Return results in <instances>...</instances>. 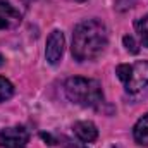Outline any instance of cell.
<instances>
[{"label": "cell", "instance_id": "11", "mask_svg": "<svg viewBox=\"0 0 148 148\" xmlns=\"http://www.w3.org/2000/svg\"><path fill=\"white\" fill-rule=\"evenodd\" d=\"M122 43H124V47H126V50H127L129 53H138V52H140V48H138V43H136L134 36H131V35H126V36L122 38Z\"/></svg>", "mask_w": 148, "mask_h": 148}, {"label": "cell", "instance_id": "5", "mask_svg": "<svg viewBox=\"0 0 148 148\" xmlns=\"http://www.w3.org/2000/svg\"><path fill=\"white\" fill-rule=\"evenodd\" d=\"M64 47H66L64 33L60 29H53L47 38V47H45V57L50 66H57L62 60Z\"/></svg>", "mask_w": 148, "mask_h": 148}, {"label": "cell", "instance_id": "1", "mask_svg": "<svg viewBox=\"0 0 148 148\" xmlns=\"http://www.w3.org/2000/svg\"><path fill=\"white\" fill-rule=\"evenodd\" d=\"M109 45L107 26L100 19H84L73 31L71 53L77 62H88L100 57Z\"/></svg>", "mask_w": 148, "mask_h": 148}, {"label": "cell", "instance_id": "10", "mask_svg": "<svg viewBox=\"0 0 148 148\" xmlns=\"http://www.w3.org/2000/svg\"><path fill=\"white\" fill-rule=\"evenodd\" d=\"M12 97H14V84L5 76H0V102H7Z\"/></svg>", "mask_w": 148, "mask_h": 148}, {"label": "cell", "instance_id": "6", "mask_svg": "<svg viewBox=\"0 0 148 148\" xmlns=\"http://www.w3.org/2000/svg\"><path fill=\"white\" fill-rule=\"evenodd\" d=\"M23 21L21 12L9 2L0 0V31L16 29Z\"/></svg>", "mask_w": 148, "mask_h": 148}, {"label": "cell", "instance_id": "12", "mask_svg": "<svg viewBox=\"0 0 148 148\" xmlns=\"http://www.w3.org/2000/svg\"><path fill=\"white\" fill-rule=\"evenodd\" d=\"M67 148H88V147H84V145H76V143H74V145H69Z\"/></svg>", "mask_w": 148, "mask_h": 148}, {"label": "cell", "instance_id": "7", "mask_svg": "<svg viewBox=\"0 0 148 148\" xmlns=\"http://www.w3.org/2000/svg\"><path fill=\"white\" fill-rule=\"evenodd\" d=\"M76 138L83 143H93L98 138V129L91 121H79L73 126Z\"/></svg>", "mask_w": 148, "mask_h": 148}, {"label": "cell", "instance_id": "13", "mask_svg": "<svg viewBox=\"0 0 148 148\" xmlns=\"http://www.w3.org/2000/svg\"><path fill=\"white\" fill-rule=\"evenodd\" d=\"M2 66H3V57L0 55V67H2Z\"/></svg>", "mask_w": 148, "mask_h": 148}, {"label": "cell", "instance_id": "8", "mask_svg": "<svg viewBox=\"0 0 148 148\" xmlns=\"http://www.w3.org/2000/svg\"><path fill=\"white\" fill-rule=\"evenodd\" d=\"M133 138L138 145L148 147V114L138 119V122L133 127Z\"/></svg>", "mask_w": 148, "mask_h": 148}, {"label": "cell", "instance_id": "4", "mask_svg": "<svg viewBox=\"0 0 148 148\" xmlns=\"http://www.w3.org/2000/svg\"><path fill=\"white\" fill-rule=\"evenodd\" d=\"M29 143V131L26 126L16 124L0 131V148H26Z\"/></svg>", "mask_w": 148, "mask_h": 148}, {"label": "cell", "instance_id": "2", "mask_svg": "<svg viewBox=\"0 0 148 148\" xmlns=\"http://www.w3.org/2000/svg\"><path fill=\"white\" fill-rule=\"evenodd\" d=\"M66 97L79 107L84 109H100L103 105V91L102 84L97 79L74 76L64 83Z\"/></svg>", "mask_w": 148, "mask_h": 148}, {"label": "cell", "instance_id": "3", "mask_svg": "<svg viewBox=\"0 0 148 148\" xmlns=\"http://www.w3.org/2000/svg\"><path fill=\"white\" fill-rule=\"evenodd\" d=\"M115 74L127 93H138L148 86V60H136L133 64H119Z\"/></svg>", "mask_w": 148, "mask_h": 148}, {"label": "cell", "instance_id": "9", "mask_svg": "<svg viewBox=\"0 0 148 148\" xmlns=\"http://www.w3.org/2000/svg\"><path fill=\"white\" fill-rule=\"evenodd\" d=\"M134 29L138 33V38H140L141 45L148 48V14H145L143 17L134 21Z\"/></svg>", "mask_w": 148, "mask_h": 148}]
</instances>
